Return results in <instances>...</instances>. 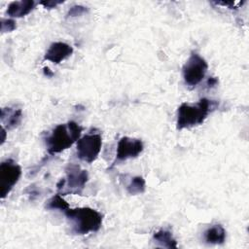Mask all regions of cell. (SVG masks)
<instances>
[{"mask_svg": "<svg viewBox=\"0 0 249 249\" xmlns=\"http://www.w3.org/2000/svg\"><path fill=\"white\" fill-rule=\"evenodd\" d=\"M70 221L71 231L75 234H88L97 231L102 225V215L89 207L68 208L63 212Z\"/></svg>", "mask_w": 249, "mask_h": 249, "instance_id": "6da1fadb", "label": "cell"}, {"mask_svg": "<svg viewBox=\"0 0 249 249\" xmlns=\"http://www.w3.org/2000/svg\"><path fill=\"white\" fill-rule=\"evenodd\" d=\"M216 106V102L205 97L196 104L182 103L177 111V129L190 128L201 124Z\"/></svg>", "mask_w": 249, "mask_h": 249, "instance_id": "7a4b0ae2", "label": "cell"}, {"mask_svg": "<svg viewBox=\"0 0 249 249\" xmlns=\"http://www.w3.org/2000/svg\"><path fill=\"white\" fill-rule=\"evenodd\" d=\"M83 128L75 122L56 125L52 133L46 138V145L49 154L54 155L70 148L80 139Z\"/></svg>", "mask_w": 249, "mask_h": 249, "instance_id": "3957f363", "label": "cell"}, {"mask_svg": "<svg viewBox=\"0 0 249 249\" xmlns=\"http://www.w3.org/2000/svg\"><path fill=\"white\" fill-rule=\"evenodd\" d=\"M66 177L60 179L56 184L58 194L64 195H80L89 179L87 170L82 169L79 165L69 163L66 168Z\"/></svg>", "mask_w": 249, "mask_h": 249, "instance_id": "277c9868", "label": "cell"}, {"mask_svg": "<svg viewBox=\"0 0 249 249\" xmlns=\"http://www.w3.org/2000/svg\"><path fill=\"white\" fill-rule=\"evenodd\" d=\"M207 69L206 60L197 53L193 52L183 66V78L186 85L190 88L197 86L205 77Z\"/></svg>", "mask_w": 249, "mask_h": 249, "instance_id": "5b68a950", "label": "cell"}, {"mask_svg": "<svg viewBox=\"0 0 249 249\" xmlns=\"http://www.w3.org/2000/svg\"><path fill=\"white\" fill-rule=\"evenodd\" d=\"M102 147L99 133H88L77 141V157L86 162H92L98 157Z\"/></svg>", "mask_w": 249, "mask_h": 249, "instance_id": "8992f818", "label": "cell"}, {"mask_svg": "<svg viewBox=\"0 0 249 249\" xmlns=\"http://www.w3.org/2000/svg\"><path fill=\"white\" fill-rule=\"evenodd\" d=\"M21 175V168L12 160L2 161L0 164V196L5 198L18 183Z\"/></svg>", "mask_w": 249, "mask_h": 249, "instance_id": "52a82bcc", "label": "cell"}, {"mask_svg": "<svg viewBox=\"0 0 249 249\" xmlns=\"http://www.w3.org/2000/svg\"><path fill=\"white\" fill-rule=\"evenodd\" d=\"M143 149L144 146L140 139L124 136L118 142L116 160L114 163L116 161H123L128 159L136 158L142 153Z\"/></svg>", "mask_w": 249, "mask_h": 249, "instance_id": "ba28073f", "label": "cell"}, {"mask_svg": "<svg viewBox=\"0 0 249 249\" xmlns=\"http://www.w3.org/2000/svg\"><path fill=\"white\" fill-rule=\"evenodd\" d=\"M73 53V48L64 42H54L51 44L44 55L45 60L58 64Z\"/></svg>", "mask_w": 249, "mask_h": 249, "instance_id": "9c48e42d", "label": "cell"}, {"mask_svg": "<svg viewBox=\"0 0 249 249\" xmlns=\"http://www.w3.org/2000/svg\"><path fill=\"white\" fill-rule=\"evenodd\" d=\"M21 119H22L21 109L8 107V108H3L1 110V121L3 124V127L5 129L16 128L20 124Z\"/></svg>", "mask_w": 249, "mask_h": 249, "instance_id": "30bf717a", "label": "cell"}, {"mask_svg": "<svg viewBox=\"0 0 249 249\" xmlns=\"http://www.w3.org/2000/svg\"><path fill=\"white\" fill-rule=\"evenodd\" d=\"M35 6V2L32 0L14 1L8 5L7 15L11 18H22L29 14Z\"/></svg>", "mask_w": 249, "mask_h": 249, "instance_id": "8fae6325", "label": "cell"}, {"mask_svg": "<svg viewBox=\"0 0 249 249\" xmlns=\"http://www.w3.org/2000/svg\"><path fill=\"white\" fill-rule=\"evenodd\" d=\"M203 237L208 244H223L226 240V231L221 225H213L204 231Z\"/></svg>", "mask_w": 249, "mask_h": 249, "instance_id": "7c38bea8", "label": "cell"}, {"mask_svg": "<svg viewBox=\"0 0 249 249\" xmlns=\"http://www.w3.org/2000/svg\"><path fill=\"white\" fill-rule=\"evenodd\" d=\"M153 240L155 243L161 247L166 248H177V242L172 236V233L167 230H160L156 231L153 235Z\"/></svg>", "mask_w": 249, "mask_h": 249, "instance_id": "4fadbf2b", "label": "cell"}, {"mask_svg": "<svg viewBox=\"0 0 249 249\" xmlns=\"http://www.w3.org/2000/svg\"><path fill=\"white\" fill-rule=\"evenodd\" d=\"M145 185L146 183L143 177L135 176L131 178L129 184L126 187V191L129 195H132V196L139 195L145 191Z\"/></svg>", "mask_w": 249, "mask_h": 249, "instance_id": "5bb4252c", "label": "cell"}, {"mask_svg": "<svg viewBox=\"0 0 249 249\" xmlns=\"http://www.w3.org/2000/svg\"><path fill=\"white\" fill-rule=\"evenodd\" d=\"M46 207L48 209H58L62 212H64L65 210H67L69 208V205L68 203L62 198L61 195L60 194H56L55 196H52L49 200H48V203L46 205Z\"/></svg>", "mask_w": 249, "mask_h": 249, "instance_id": "9a60e30c", "label": "cell"}, {"mask_svg": "<svg viewBox=\"0 0 249 249\" xmlns=\"http://www.w3.org/2000/svg\"><path fill=\"white\" fill-rule=\"evenodd\" d=\"M16 28V21L11 18H2L1 20V31L10 32Z\"/></svg>", "mask_w": 249, "mask_h": 249, "instance_id": "2e32d148", "label": "cell"}, {"mask_svg": "<svg viewBox=\"0 0 249 249\" xmlns=\"http://www.w3.org/2000/svg\"><path fill=\"white\" fill-rule=\"evenodd\" d=\"M88 10L86 7L84 6H80V5H75L73 7H71L67 13V18L69 17H77V16H81L82 14L86 13Z\"/></svg>", "mask_w": 249, "mask_h": 249, "instance_id": "e0dca14e", "label": "cell"}, {"mask_svg": "<svg viewBox=\"0 0 249 249\" xmlns=\"http://www.w3.org/2000/svg\"><path fill=\"white\" fill-rule=\"evenodd\" d=\"M63 3V1H41L40 4H42L45 8L48 9H53L55 8L57 5Z\"/></svg>", "mask_w": 249, "mask_h": 249, "instance_id": "ac0fdd59", "label": "cell"}, {"mask_svg": "<svg viewBox=\"0 0 249 249\" xmlns=\"http://www.w3.org/2000/svg\"><path fill=\"white\" fill-rule=\"evenodd\" d=\"M217 79H215V78H213V77H211V78H209L208 79V86H210V87H213V86H215L216 84H217Z\"/></svg>", "mask_w": 249, "mask_h": 249, "instance_id": "d6986e66", "label": "cell"}, {"mask_svg": "<svg viewBox=\"0 0 249 249\" xmlns=\"http://www.w3.org/2000/svg\"><path fill=\"white\" fill-rule=\"evenodd\" d=\"M44 72H45V75L47 76H53V73L50 72V69L48 67H44Z\"/></svg>", "mask_w": 249, "mask_h": 249, "instance_id": "ffe728a7", "label": "cell"}]
</instances>
